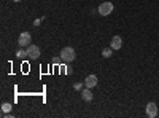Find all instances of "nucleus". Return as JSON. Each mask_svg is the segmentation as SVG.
Returning <instances> with one entry per match:
<instances>
[{
  "label": "nucleus",
  "instance_id": "obj_1",
  "mask_svg": "<svg viewBox=\"0 0 159 118\" xmlns=\"http://www.w3.org/2000/svg\"><path fill=\"white\" fill-rule=\"evenodd\" d=\"M75 58H77V53H75V50L72 47H65L61 50V61L62 62H72V61H75Z\"/></svg>",
  "mask_w": 159,
  "mask_h": 118
},
{
  "label": "nucleus",
  "instance_id": "obj_8",
  "mask_svg": "<svg viewBox=\"0 0 159 118\" xmlns=\"http://www.w3.org/2000/svg\"><path fill=\"white\" fill-rule=\"evenodd\" d=\"M110 47L113 48V50H121V47H123V39H121L119 35H115V37L111 39Z\"/></svg>",
  "mask_w": 159,
  "mask_h": 118
},
{
  "label": "nucleus",
  "instance_id": "obj_11",
  "mask_svg": "<svg viewBox=\"0 0 159 118\" xmlns=\"http://www.w3.org/2000/svg\"><path fill=\"white\" fill-rule=\"evenodd\" d=\"M16 56H18V58H19V59H24V58H27V51L21 48L19 51H18V53H16Z\"/></svg>",
  "mask_w": 159,
  "mask_h": 118
},
{
  "label": "nucleus",
  "instance_id": "obj_4",
  "mask_svg": "<svg viewBox=\"0 0 159 118\" xmlns=\"http://www.w3.org/2000/svg\"><path fill=\"white\" fill-rule=\"evenodd\" d=\"M30 42H32V35L29 32H22L19 35V40H18V43H19L21 48H27L30 45Z\"/></svg>",
  "mask_w": 159,
  "mask_h": 118
},
{
  "label": "nucleus",
  "instance_id": "obj_9",
  "mask_svg": "<svg viewBox=\"0 0 159 118\" xmlns=\"http://www.w3.org/2000/svg\"><path fill=\"white\" fill-rule=\"evenodd\" d=\"M11 108H13V105L10 102H3L2 104V113H10Z\"/></svg>",
  "mask_w": 159,
  "mask_h": 118
},
{
  "label": "nucleus",
  "instance_id": "obj_5",
  "mask_svg": "<svg viewBox=\"0 0 159 118\" xmlns=\"http://www.w3.org/2000/svg\"><path fill=\"white\" fill-rule=\"evenodd\" d=\"M146 115L149 118H154L157 115V105H156V102H148L146 104Z\"/></svg>",
  "mask_w": 159,
  "mask_h": 118
},
{
  "label": "nucleus",
  "instance_id": "obj_10",
  "mask_svg": "<svg viewBox=\"0 0 159 118\" xmlns=\"http://www.w3.org/2000/svg\"><path fill=\"white\" fill-rule=\"evenodd\" d=\"M102 56H104V58H111V56H113V48H105L104 51H102Z\"/></svg>",
  "mask_w": 159,
  "mask_h": 118
},
{
  "label": "nucleus",
  "instance_id": "obj_6",
  "mask_svg": "<svg viewBox=\"0 0 159 118\" xmlns=\"http://www.w3.org/2000/svg\"><path fill=\"white\" fill-rule=\"evenodd\" d=\"M92 97H94V94H92L91 88H83V89H81V99H83L85 102H91Z\"/></svg>",
  "mask_w": 159,
  "mask_h": 118
},
{
  "label": "nucleus",
  "instance_id": "obj_12",
  "mask_svg": "<svg viewBox=\"0 0 159 118\" xmlns=\"http://www.w3.org/2000/svg\"><path fill=\"white\" fill-rule=\"evenodd\" d=\"M83 86H85V83H75V85H73V89H75V91H81Z\"/></svg>",
  "mask_w": 159,
  "mask_h": 118
},
{
  "label": "nucleus",
  "instance_id": "obj_7",
  "mask_svg": "<svg viewBox=\"0 0 159 118\" xmlns=\"http://www.w3.org/2000/svg\"><path fill=\"white\" fill-rule=\"evenodd\" d=\"M97 83H99V78L96 75H88L86 80H85V86L86 88H94V86H97Z\"/></svg>",
  "mask_w": 159,
  "mask_h": 118
},
{
  "label": "nucleus",
  "instance_id": "obj_13",
  "mask_svg": "<svg viewBox=\"0 0 159 118\" xmlns=\"http://www.w3.org/2000/svg\"><path fill=\"white\" fill-rule=\"evenodd\" d=\"M42 19H43V18H38V19H35V21H34V26H35V27H38V26L42 24Z\"/></svg>",
  "mask_w": 159,
  "mask_h": 118
},
{
  "label": "nucleus",
  "instance_id": "obj_14",
  "mask_svg": "<svg viewBox=\"0 0 159 118\" xmlns=\"http://www.w3.org/2000/svg\"><path fill=\"white\" fill-rule=\"evenodd\" d=\"M13 2H19V0H13Z\"/></svg>",
  "mask_w": 159,
  "mask_h": 118
},
{
  "label": "nucleus",
  "instance_id": "obj_3",
  "mask_svg": "<svg viewBox=\"0 0 159 118\" xmlns=\"http://www.w3.org/2000/svg\"><path fill=\"white\" fill-rule=\"evenodd\" d=\"M26 51H27V58L29 59H38L40 58V48L37 47V45H29V47L26 48Z\"/></svg>",
  "mask_w": 159,
  "mask_h": 118
},
{
  "label": "nucleus",
  "instance_id": "obj_2",
  "mask_svg": "<svg viewBox=\"0 0 159 118\" xmlns=\"http://www.w3.org/2000/svg\"><path fill=\"white\" fill-rule=\"evenodd\" d=\"M97 11H99L100 16H108V14H111V11H113V3H111V2L100 3L99 8H97Z\"/></svg>",
  "mask_w": 159,
  "mask_h": 118
}]
</instances>
